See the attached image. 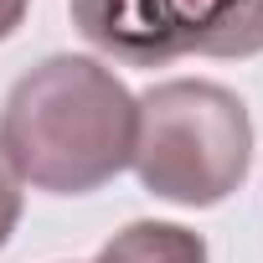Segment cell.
I'll return each mask as SVG.
<instances>
[{"label": "cell", "mask_w": 263, "mask_h": 263, "mask_svg": "<svg viewBox=\"0 0 263 263\" xmlns=\"http://www.w3.org/2000/svg\"><path fill=\"white\" fill-rule=\"evenodd\" d=\"M16 222H21V176L6 165V155H0V248L11 242Z\"/></svg>", "instance_id": "5"}, {"label": "cell", "mask_w": 263, "mask_h": 263, "mask_svg": "<svg viewBox=\"0 0 263 263\" xmlns=\"http://www.w3.org/2000/svg\"><path fill=\"white\" fill-rule=\"evenodd\" d=\"M26 11H31V0H0V42L16 36V26L26 21Z\"/></svg>", "instance_id": "6"}, {"label": "cell", "mask_w": 263, "mask_h": 263, "mask_svg": "<svg viewBox=\"0 0 263 263\" xmlns=\"http://www.w3.org/2000/svg\"><path fill=\"white\" fill-rule=\"evenodd\" d=\"M93 263H206V237L181 222H129L98 248Z\"/></svg>", "instance_id": "4"}, {"label": "cell", "mask_w": 263, "mask_h": 263, "mask_svg": "<svg viewBox=\"0 0 263 263\" xmlns=\"http://www.w3.org/2000/svg\"><path fill=\"white\" fill-rule=\"evenodd\" d=\"M135 124V176L150 196L176 206L227 201L253 165L248 103L212 78H171L145 88Z\"/></svg>", "instance_id": "2"}, {"label": "cell", "mask_w": 263, "mask_h": 263, "mask_svg": "<svg viewBox=\"0 0 263 263\" xmlns=\"http://www.w3.org/2000/svg\"><path fill=\"white\" fill-rule=\"evenodd\" d=\"M140 103L98 57L57 52L21 72L0 103V155L21 186L88 196L135 160Z\"/></svg>", "instance_id": "1"}, {"label": "cell", "mask_w": 263, "mask_h": 263, "mask_svg": "<svg viewBox=\"0 0 263 263\" xmlns=\"http://www.w3.org/2000/svg\"><path fill=\"white\" fill-rule=\"evenodd\" d=\"M67 11L88 47L129 67L263 52V0H67Z\"/></svg>", "instance_id": "3"}]
</instances>
